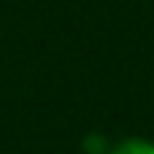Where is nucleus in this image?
Here are the masks:
<instances>
[{
    "mask_svg": "<svg viewBox=\"0 0 154 154\" xmlns=\"http://www.w3.org/2000/svg\"><path fill=\"white\" fill-rule=\"evenodd\" d=\"M106 154H154V143L146 141V138L130 135V138H122V141L111 143V149Z\"/></svg>",
    "mask_w": 154,
    "mask_h": 154,
    "instance_id": "1",
    "label": "nucleus"
},
{
    "mask_svg": "<svg viewBox=\"0 0 154 154\" xmlns=\"http://www.w3.org/2000/svg\"><path fill=\"white\" fill-rule=\"evenodd\" d=\"M81 149H84V154H106L108 149H111V143H108L106 135H100V133H89V135L84 138Z\"/></svg>",
    "mask_w": 154,
    "mask_h": 154,
    "instance_id": "2",
    "label": "nucleus"
}]
</instances>
